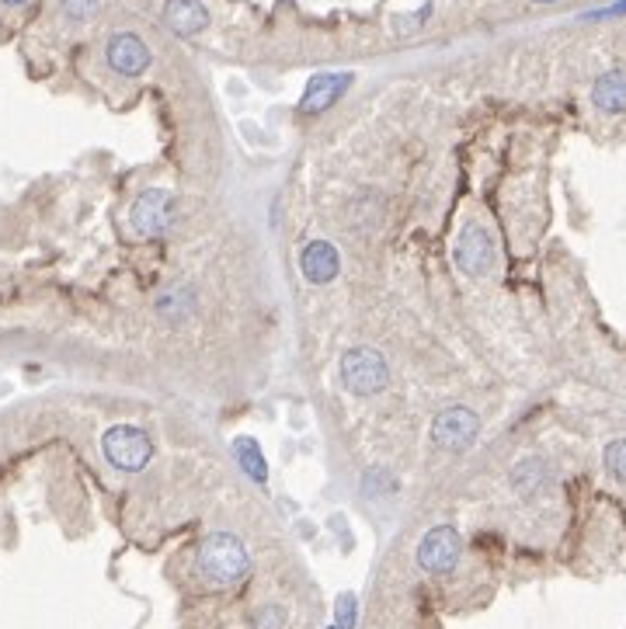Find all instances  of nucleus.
Instances as JSON below:
<instances>
[{"label":"nucleus","instance_id":"23","mask_svg":"<svg viewBox=\"0 0 626 629\" xmlns=\"http://www.w3.org/2000/svg\"><path fill=\"white\" fill-rule=\"evenodd\" d=\"M331 629H338V626H331Z\"/></svg>","mask_w":626,"mask_h":629},{"label":"nucleus","instance_id":"19","mask_svg":"<svg viewBox=\"0 0 626 629\" xmlns=\"http://www.w3.org/2000/svg\"><path fill=\"white\" fill-rule=\"evenodd\" d=\"M432 18V7H421V11H414V14H407V18H397L393 21V32L397 35H411V32H418L421 25H425V21Z\"/></svg>","mask_w":626,"mask_h":629},{"label":"nucleus","instance_id":"5","mask_svg":"<svg viewBox=\"0 0 626 629\" xmlns=\"http://www.w3.org/2000/svg\"><path fill=\"white\" fill-rule=\"evenodd\" d=\"M129 226L140 237H164L174 226V195L164 188H147L136 195L133 209H129Z\"/></svg>","mask_w":626,"mask_h":629},{"label":"nucleus","instance_id":"15","mask_svg":"<svg viewBox=\"0 0 626 629\" xmlns=\"http://www.w3.org/2000/svg\"><path fill=\"white\" fill-rule=\"evenodd\" d=\"M234 456H237L240 470H244L254 484H268V463H265V456H261V445L254 442V438H247V435L234 438Z\"/></svg>","mask_w":626,"mask_h":629},{"label":"nucleus","instance_id":"7","mask_svg":"<svg viewBox=\"0 0 626 629\" xmlns=\"http://www.w3.org/2000/svg\"><path fill=\"white\" fill-rule=\"evenodd\" d=\"M477 431H480L477 414H473L470 407L456 404V407H446V411L432 421V442H435V449H442V452H463L473 445Z\"/></svg>","mask_w":626,"mask_h":629},{"label":"nucleus","instance_id":"6","mask_svg":"<svg viewBox=\"0 0 626 629\" xmlns=\"http://www.w3.org/2000/svg\"><path fill=\"white\" fill-rule=\"evenodd\" d=\"M463 557V539L453 525H435L418 543V567L428 574H453Z\"/></svg>","mask_w":626,"mask_h":629},{"label":"nucleus","instance_id":"16","mask_svg":"<svg viewBox=\"0 0 626 629\" xmlns=\"http://www.w3.org/2000/svg\"><path fill=\"white\" fill-rule=\"evenodd\" d=\"M101 0H60V11L67 21H74V25H84V21H91L94 14H98Z\"/></svg>","mask_w":626,"mask_h":629},{"label":"nucleus","instance_id":"11","mask_svg":"<svg viewBox=\"0 0 626 629\" xmlns=\"http://www.w3.org/2000/svg\"><path fill=\"white\" fill-rule=\"evenodd\" d=\"M300 268H303V275H307V282L327 285V282L338 279L341 258H338V251H334V244H327V240H313V244L303 247Z\"/></svg>","mask_w":626,"mask_h":629},{"label":"nucleus","instance_id":"21","mask_svg":"<svg viewBox=\"0 0 626 629\" xmlns=\"http://www.w3.org/2000/svg\"><path fill=\"white\" fill-rule=\"evenodd\" d=\"M0 4H7V7H25L28 0H0Z\"/></svg>","mask_w":626,"mask_h":629},{"label":"nucleus","instance_id":"8","mask_svg":"<svg viewBox=\"0 0 626 629\" xmlns=\"http://www.w3.org/2000/svg\"><path fill=\"white\" fill-rule=\"evenodd\" d=\"M105 60L119 77H143L154 63V53L136 32H115L105 46Z\"/></svg>","mask_w":626,"mask_h":629},{"label":"nucleus","instance_id":"3","mask_svg":"<svg viewBox=\"0 0 626 629\" xmlns=\"http://www.w3.org/2000/svg\"><path fill=\"white\" fill-rule=\"evenodd\" d=\"M101 452H105V459L115 470L140 473L147 470L150 459H154V442H150L147 431L136 428V424H115V428H108L105 435H101Z\"/></svg>","mask_w":626,"mask_h":629},{"label":"nucleus","instance_id":"14","mask_svg":"<svg viewBox=\"0 0 626 629\" xmlns=\"http://www.w3.org/2000/svg\"><path fill=\"white\" fill-rule=\"evenodd\" d=\"M508 480H512L515 494L536 497L543 487L550 484V470H547V463H543V459L529 456V459H522V463L512 466V477H508Z\"/></svg>","mask_w":626,"mask_h":629},{"label":"nucleus","instance_id":"20","mask_svg":"<svg viewBox=\"0 0 626 629\" xmlns=\"http://www.w3.org/2000/svg\"><path fill=\"white\" fill-rule=\"evenodd\" d=\"M355 612H359V605H355V595H341L338 605H334V619H338V629H355Z\"/></svg>","mask_w":626,"mask_h":629},{"label":"nucleus","instance_id":"1","mask_svg":"<svg viewBox=\"0 0 626 629\" xmlns=\"http://www.w3.org/2000/svg\"><path fill=\"white\" fill-rule=\"evenodd\" d=\"M199 574L206 577L213 588H234L247 577L251 570V557H247V546L240 543L234 532H213V536L202 539L199 546Z\"/></svg>","mask_w":626,"mask_h":629},{"label":"nucleus","instance_id":"4","mask_svg":"<svg viewBox=\"0 0 626 629\" xmlns=\"http://www.w3.org/2000/svg\"><path fill=\"white\" fill-rule=\"evenodd\" d=\"M453 261L463 275H470V279H484V275H491L494 261H498V247H494L491 230L480 223L463 226L460 237H456V244H453Z\"/></svg>","mask_w":626,"mask_h":629},{"label":"nucleus","instance_id":"18","mask_svg":"<svg viewBox=\"0 0 626 629\" xmlns=\"http://www.w3.org/2000/svg\"><path fill=\"white\" fill-rule=\"evenodd\" d=\"M606 470L613 480H620L626 484V438H616V442H609L606 449Z\"/></svg>","mask_w":626,"mask_h":629},{"label":"nucleus","instance_id":"12","mask_svg":"<svg viewBox=\"0 0 626 629\" xmlns=\"http://www.w3.org/2000/svg\"><path fill=\"white\" fill-rule=\"evenodd\" d=\"M199 310V296H195L192 285H174V289H164L157 296V317H164V324L181 327L185 320L195 317Z\"/></svg>","mask_w":626,"mask_h":629},{"label":"nucleus","instance_id":"17","mask_svg":"<svg viewBox=\"0 0 626 629\" xmlns=\"http://www.w3.org/2000/svg\"><path fill=\"white\" fill-rule=\"evenodd\" d=\"M286 609L282 605H261L251 616V629H286Z\"/></svg>","mask_w":626,"mask_h":629},{"label":"nucleus","instance_id":"10","mask_svg":"<svg viewBox=\"0 0 626 629\" xmlns=\"http://www.w3.org/2000/svg\"><path fill=\"white\" fill-rule=\"evenodd\" d=\"M348 84H352V73H317V77H313L310 84H307V91H303L300 112L303 115L327 112V108H331L334 101L345 94Z\"/></svg>","mask_w":626,"mask_h":629},{"label":"nucleus","instance_id":"13","mask_svg":"<svg viewBox=\"0 0 626 629\" xmlns=\"http://www.w3.org/2000/svg\"><path fill=\"white\" fill-rule=\"evenodd\" d=\"M592 101L599 112L623 115L626 112V70H609L592 84Z\"/></svg>","mask_w":626,"mask_h":629},{"label":"nucleus","instance_id":"22","mask_svg":"<svg viewBox=\"0 0 626 629\" xmlns=\"http://www.w3.org/2000/svg\"><path fill=\"white\" fill-rule=\"evenodd\" d=\"M536 4H557V0H536Z\"/></svg>","mask_w":626,"mask_h":629},{"label":"nucleus","instance_id":"2","mask_svg":"<svg viewBox=\"0 0 626 629\" xmlns=\"http://www.w3.org/2000/svg\"><path fill=\"white\" fill-rule=\"evenodd\" d=\"M338 379L352 397H376L387 390L390 365L376 348H348L338 362Z\"/></svg>","mask_w":626,"mask_h":629},{"label":"nucleus","instance_id":"9","mask_svg":"<svg viewBox=\"0 0 626 629\" xmlns=\"http://www.w3.org/2000/svg\"><path fill=\"white\" fill-rule=\"evenodd\" d=\"M164 25L171 28L178 39H192V35L209 28V7L202 0H164Z\"/></svg>","mask_w":626,"mask_h":629}]
</instances>
